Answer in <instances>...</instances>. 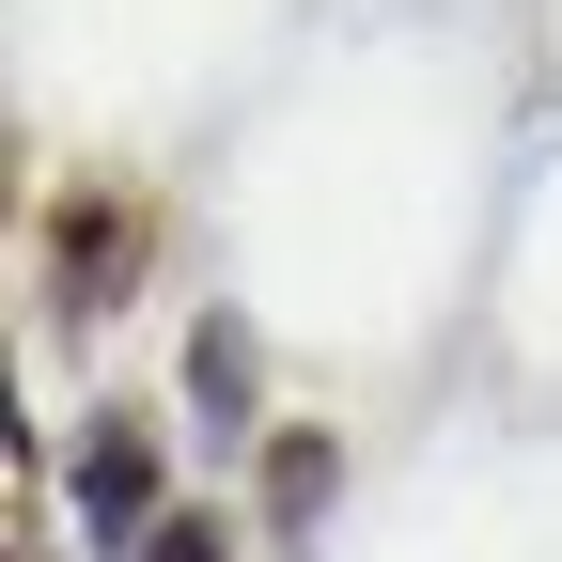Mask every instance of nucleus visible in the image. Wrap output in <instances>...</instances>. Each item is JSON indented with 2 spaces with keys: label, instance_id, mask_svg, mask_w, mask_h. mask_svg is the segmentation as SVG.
<instances>
[{
  "label": "nucleus",
  "instance_id": "f257e3e1",
  "mask_svg": "<svg viewBox=\"0 0 562 562\" xmlns=\"http://www.w3.org/2000/svg\"><path fill=\"white\" fill-rule=\"evenodd\" d=\"M140 266H157V203H140V188H110V172L47 188V220H32V297H47V328H110V313L140 297Z\"/></svg>",
  "mask_w": 562,
  "mask_h": 562
},
{
  "label": "nucleus",
  "instance_id": "f03ea898",
  "mask_svg": "<svg viewBox=\"0 0 562 562\" xmlns=\"http://www.w3.org/2000/svg\"><path fill=\"white\" fill-rule=\"evenodd\" d=\"M63 501H79L94 547H157V531H172V516H157V501H172L157 422H140V406H94V422H79V469H63Z\"/></svg>",
  "mask_w": 562,
  "mask_h": 562
},
{
  "label": "nucleus",
  "instance_id": "7ed1b4c3",
  "mask_svg": "<svg viewBox=\"0 0 562 562\" xmlns=\"http://www.w3.org/2000/svg\"><path fill=\"white\" fill-rule=\"evenodd\" d=\"M250 484H266V531H313V516H328V484H344V453L313 438V422H281V438L250 453Z\"/></svg>",
  "mask_w": 562,
  "mask_h": 562
},
{
  "label": "nucleus",
  "instance_id": "20e7f679",
  "mask_svg": "<svg viewBox=\"0 0 562 562\" xmlns=\"http://www.w3.org/2000/svg\"><path fill=\"white\" fill-rule=\"evenodd\" d=\"M188 406H203V422H250V328H235V313L188 328Z\"/></svg>",
  "mask_w": 562,
  "mask_h": 562
},
{
  "label": "nucleus",
  "instance_id": "39448f33",
  "mask_svg": "<svg viewBox=\"0 0 562 562\" xmlns=\"http://www.w3.org/2000/svg\"><path fill=\"white\" fill-rule=\"evenodd\" d=\"M140 562H235V531H220V516H172L157 547H140Z\"/></svg>",
  "mask_w": 562,
  "mask_h": 562
}]
</instances>
